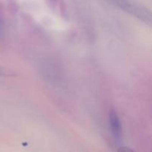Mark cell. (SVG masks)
<instances>
[{
  "label": "cell",
  "instance_id": "3957f363",
  "mask_svg": "<svg viewBox=\"0 0 152 152\" xmlns=\"http://www.w3.org/2000/svg\"><path fill=\"white\" fill-rule=\"evenodd\" d=\"M118 151H133V150L131 149V148H120V149L118 150Z\"/></svg>",
  "mask_w": 152,
  "mask_h": 152
},
{
  "label": "cell",
  "instance_id": "7a4b0ae2",
  "mask_svg": "<svg viewBox=\"0 0 152 152\" xmlns=\"http://www.w3.org/2000/svg\"><path fill=\"white\" fill-rule=\"evenodd\" d=\"M108 122H109L110 129L112 132L113 136L116 140L120 141L123 137V130H122L121 123L117 112L114 110H111L108 115Z\"/></svg>",
  "mask_w": 152,
  "mask_h": 152
},
{
  "label": "cell",
  "instance_id": "6da1fadb",
  "mask_svg": "<svg viewBox=\"0 0 152 152\" xmlns=\"http://www.w3.org/2000/svg\"><path fill=\"white\" fill-rule=\"evenodd\" d=\"M115 2L120 8L127 13L136 16L142 22L151 24V13L150 10L137 4L132 2L130 0H115Z\"/></svg>",
  "mask_w": 152,
  "mask_h": 152
}]
</instances>
